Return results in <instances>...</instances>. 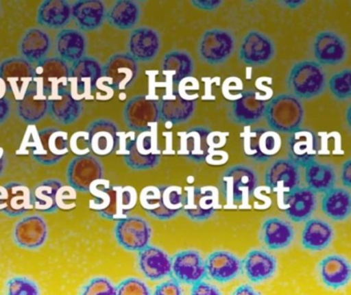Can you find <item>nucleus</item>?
Returning <instances> with one entry per match:
<instances>
[{
	"instance_id": "72a5a7b5",
	"label": "nucleus",
	"mask_w": 351,
	"mask_h": 295,
	"mask_svg": "<svg viewBox=\"0 0 351 295\" xmlns=\"http://www.w3.org/2000/svg\"><path fill=\"white\" fill-rule=\"evenodd\" d=\"M335 239V230L327 220L309 218L301 233V246L311 253H319L331 246Z\"/></svg>"
},
{
	"instance_id": "c85d7f7f",
	"label": "nucleus",
	"mask_w": 351,
	"mask_h": 295,
	"mask_svg": "<svg viewBox=\"0 0 351 295\" xmlns=\"http://www.w3.org/2000/svg\"><path fill=\"white\" fill-rule=\"evenodd\" d=\"M162 47L160 34L156 29L142 26L133 29L128 41V53L136 62L154 61Z\"/></svg>"
},
{
	"instance_id": "ddd939ff",
	"label": "nucleus",
	"mask_w": 351,
	"mask_h": 295,
	"mask_svg": "<svg viewBox=\"0 0 351 295\" xmlns=\"http://www.w3.org/2000/svg\"><path fill=\"white\" fill-rule=\"evenodd\" d=\"M114 237L117 244L121 248L132 253H138L150 245L152 228L145 218L138 216H129L117 222Z\"/></svg>"
},
{
	"instance_id": "f8f14e48",
	"label": "nucleus",
	"mask_w": 351,
	"mask_h": 295,
	"mask_svg": "<svg viewBox=\"0 0 351 295\" xmlns=\"http://www.w3.org/2000/svg\"><path fill=\"white\" fill-rule=\"evenodd\" d=\"M104 167L98 157L88 154L76 156L70 161L67 167L69 187L80 193H88L93 185L103 179Z\"/></svg>"
},
{
	"instance_id": "680f3d73",
	"label": "nucleus",
	"mask_w": 351,
	"mask_h": 295,
	"mask_svg": "<svg viewBox=\"0 0 351 295\" xmlns=\"http://www.w3.org/2000/svg\"><path fill=\"white\" fill-rule=\"evenodd\" d=\"M305 3H306V1H303V0H285V1L278 2L280 5H282L284 8H290V10H297V8H300L301 6L304 5Z\"/></svg>"
},
{
	"instance_id": "c9c22d12",
	"label": "nucleus",
	"mask_w": 351,
	"mask_h": 295,
	"mask_svg": "<svg viewBox=\"0 0 351 295\" xmlns=\"http://www.w3.org/2000/svg\"><path fill=\"white\" fill-rule=\"evenodd\" d=\"M84 111V103L77 100L70 88L60 90L57 96L49 99V116L61 125L75 123Z\"/></svg>"
},
{
	"instance_id": "6ab92c4d",
	"label": "nucleus",
	"mask_w": 351,
	"mask_h": 295,
	"mask_svg": "<svg viewBox=\"0 0 351 295\" xmlns=\"http://www.w3.org/2000/svg\"><path fill=\"white\" fill-rule=\"evenodd\" d=\"M36 78L49 99L70 88V66L58 57H47L35 66Z\"/></svg>"
},
{
	"instance_id": "864d4df0",
	"label": "nucleus",
	"mask_w": 351,
	"mask_h": 295,
	"mask_svg": "<svg viewBox=\"0 0 351 295\" xmlns=\"http://www.w3.org/2000/svg\"><path fill=\"white\" fill-rule=\"evenodd\" d=\"M69 148L76 156H84L90 154L88 133L86 131H78L74 133L69 142Z\"/></svg>"
},
{
	"instance_id": "6e6552de",
	"label": "nucleus",
	"mask_w": 351,
	"mask_h": 295,
	"mask_svg": "<svg viewBox=\"0 0 351 295\" xmlns=\"http://www.w3.org/2000/svg\"><path fill=\"white\" fill-rule=\"evenodd\" d=\"M235 49V37L226 29L206 30L197 43V55L206 64L218 66L228 61Z\"/></svg>"
},
{
	"instance_id": "0e129e2a",
	"label": "nucleus",
	"mask_w": 351,
	"mask_h": 295,
	"mask_svg": "<svg viewBox=\"0 0 351 295\" xmlns=\"http://www.w3.org/2000/svg\"><path fill=\"white\" fill-rule=\"evenodd\" d=\"M6 92H8V88H6L5 82L0 78V99L6 97Z\"/></svg>"
},
{
	"instance_id": "69168bd1",
	"label": "nucleus",
	"mask_w": 351,
	"mask_h": 295,
	"mask_svg": "<svg viewBox=\"0 0 351 295\" xmlns=\"http://www.w3.org/2000/svg\"><path fill=\"white\" fill-rule=\"evenodd\" d=\"M346 125H348V129L351 131V104L348 106V110H346Z\"/></svg>"
},
{
	"instance_id": "a19ab883",
	"label": "nucleus",
	"mask_w": 351,
	"mask_h": 295,
	"mask_svg": "<svg viewBox=\"0 0 351 295\" xmlns=\"http://www.w3.org/2000/svg\"><path fill=\"white\" fill-rule=\"evenodd\" d=\"M317 154V140L311 131H300L292 133L288 140V159L299 167H307Z\"/></svg>"
},
{
	"instance_id": "bf43d9fd",
	"label": "nucleus",
	"mask_w": 351,
	"mask_h": 295,
	"mask_svg": "<svg viewBox=\"0 0 351 295\" xmlns=\"http://www.w3.org/2000/svg\"><path fill=\"white\" fill-rule=\"evenodd\" d=\"M12 114V102L8 97L0 99V125H3Z\"/></svg>"
},
{
	"instance_id": "79ce46f5",
	"label": "nucleus",
	"mask_w": 351,
	"mask_h": 295,
	"mask_svg": "<svg viewBox=\"0 0 351 295\" xmlns=\"http://www.w3.org/2000/svg\"><path fill=\"white\" fill-rule=\"evenodd\" d=\"M102 77L103 66L95 57L86 55L70 66V81L75 80L76 90L80 92L96 90Z\"/></svg>"
},
{
	"instance_id": "603ef678",
	"label": "nucleus",
	"mask_w": 351,
	"mask_h": 295,
	"mask_svg": "<svg viewBox=\"0 0 351 295\" xmlns=\"http://www.w3.org/2000/svg\"><path fill=\"white\" fill-rule=\"evenodd\" d=\"M117 287V295H152V292L143 280L135 277L123 280Z\"/></svg>"
},
{
	"instance_id": "2eb2a0df",
	"label": "nucleus",
	"mask_w": 351,
	"mask_h": 295,
	"mask_svg": "<svg viewBox=\"0 0 351 295\" xmlns=\"http://www.w3.org/2000/svg\"><path fill=\"white\" fill-rule=\"evenodd\" d=\"M276 55V47L272 38L258 30L245 34L239 49V61L251 67H262L272 61Z\"/></svg>"
},
{
	"instance_id": "4c0bfd02",
	"label": "nucleus",
	"mask_w": 351,
	"mask_h": 295,
	"mask_svg": "<svg viewBox=\"0 0 351 295\" xmlns=\"http://www.w3.org/2000/svg\"><path fill=\"white\" fill-rule=\"evenodd\" d=\"M88 40L78 29H62L56 36L57 57L69 65L86 57Z\"/></svg>"
},
{
	"instance_id": "4d7b16f0",
	"label": "nucleus",
	"mask_w": 351,
	"mask_h": 295,
	"mask_svg": "<svg viewBox=\"0 0 351 295\" xmlns=\"http://www.w3.org/2000/svg\"><path fill=\"white\" fill-rule=\"evenodd\" d=\"M190 3L194 6V8H198V10H206V12H213L219 8V6L223 3L221 0H191Z\"/></svg>"
},
{
	"instance_id": "09e8293b",
	"label": "nucleus",
	"mask_w": 351,
	"mask_h": 295,
	"mask_svg": "<svg viewBox=\"0 0 351 295\" xmlns=\"http://www.w3.org/2000/svg\"><path fill=\"white\" fill-rule=\"evenodd\" d=\"M330 94L338 102H346L351 99V68H344L332 74L328 80Z\"/></svg>"
},
{
	"instance_id": "2f4dec72",
	"label": "nucleus",
	"mask_w": 351,
	"mask_h": 295,
	"mask_svg": "<svg viewBox=\"0 0 351 295\" xmlns=\"http://www.w3.org/2000/svg\"><path fill=\"white\" fill-rule=\"evenodd\" d=\"M33 209L31 190L24 183L10 181L0 187V212L10 218H20Z\"/></svg>"
},
{
	"instance_id": "0eeeda50",
	"label": "nucleus",
	"mask_w": 351,
	"mask_h": 295,
	"mask_svg": "<svg viewBox=\"0 0 351 295\" xmlns=\"http://www.w3.org/2000/svg\"><path fill=\"white\" fill-rule=\"evenodd\" d=\"M69 152L67 133L47 127L36 131L31 147V157L39 164L51 166L57 164Z\"/></svg>"
},
{
	"instance_id": "13d9d810",
	"label": "nucleus",
	"mask_w": 351,
	"mask_h": 295,
	"mask_svg": "<svg viewBox=\"0 0 351 295\" xmlns=\"http://www.w3.org/2000/svg\"><path fill=\"white\" fill-rule=\"evenodd\" d=\"M340 179L342 185L351 189V158L344 161L340 169Z\"/></svg>"
},
{
	"instance_id": "7ed1b4c3",
	"label": "nucleus",
	"mask_w": 351,
	"mask_h": 295,
	"mask_svg": "<svg viewBox=\"0 0 351 295\" xmlns=\"http://www.w3.org/2000/svg\"><path fill=\"white\" fill-rule=\"evenodd\" d=\"M266 121L270 131L276 133H292L300 131L304 123L302 101L291 94H280L267 104Z\"/></svg>"
},
{
	"instance_id": "e433bc0d",
	"label": "nucleus",
	"mask_w": 351,
	"mask_h": 295,
	"mask_svg": "<svg viewBox=\"0 0 351 295\" xmlns=\"http://www.w3.org/2000/svg\"><path fill=\"white\" fill-rule=\"evenodd\" d=\"M210 133L206 127H192L180 133L179 154L194 162H202L210 153Z\"/></svg>"
},
{
	"instance_id": "a878e982",
	"label": "nucleus",
	"mask_w": 351,
	"mask_h": 295,
	"mask_svg": "<svg viewBox=\"0 0 351 295\" xmlns=\"http://www.w3.org/2000/svg\"><path fill=\"white\" fill-rule=\"evenodd\" d=\"M267 103L260 98L259 94L251 90L243 92L228 107V117L235 125L250 127L265 116Z\"/></svg>"
},
{
	"instance_id": "9b49d317",
	"label": "nucleus",
	"mask_w": 351,
	"mask_h": 295,
	"mask_svg": "<svg viewBox=\"0 0 351 295\" xmlns=\"http://www.w3.org/2000/svg\"><path fill=\"white\" fill-rule=\"evenodd\" d=\"M160 154L156 138L147 131L128 142L123 161L133 170H148L160 164Z\"/></svg>"
},
{
	"instance_id": "c756f323",
	"label": "nucleus",
	"mask_w": 351,
	"mask_h": 295,
	"mask_svg": "<svg viewBox=\"0 0 351 295\" xmlns=\"http://www.w3.org/2000/svg\"><path fill=\"white\" fill-rule=\"evenodd\" d=\"M276 257L264 249H252L243 259V273L251 283L269 281L278 273Z\"/></svg>"
},
{
	"instance_id": "a18cd8bd",
	"label": "nucleus",
	"mask_w": 351,
	"mask_h": 295,
	"mask_svg": "<svg viewBox=\"0 0 351 295\" xmlns=\"http://www.w3.org/2000/svg\"><path fill=\"white\" fill-rule=\"evenodd\" d=\"M141 6L135 0H117L106 12V20L119 30L133 29L141 18Z\"/></svg>"
},
{
	"instance_id": "1a4fd4ad",
	"label": "nucleus",
	"mask_w": 351,
	"mask_h": 295,
	"mask_svg": "<svg viewBox=\"0 0 351 295\" xmlns=\"http://www.w3.org/2000/svg\"><path fill=\"white\" fill-rule=\"evenodd\" d=\"M311 51L319 65L334 67L348 60L350 47L346 39L339 33L322 30L311 39Z\"/></svg>"
},
{
	"instance_id": "7c9ffc66",
	"label": "nucleus",
	"mask_w": 351,
	"mask_h": 295,
	"mask_svg": "<svg viewBox=\"0 0 351 295\" xmlns=\"http://www.w3.org/2000/svg\"><path fill=\"white\" fill-rule=\"evenodd\" d=\"M285 214L291 222L300 224L311 218L317 206V193L307 187L296 188L284 194Z\"/></svg>"
},
{
	"instance_id": "5701e85b",
	"label": "nucleus",
	"mask_w": 351,
	"mask_h": 295,
	"mask_svg": "<svg viewBox=\"0 0 351 295\" xmlns=\"http://www.w3.org/2000/svg\"><path fill=\"white\" fill-rule=\"evenodd\" d=\"M138 71V63L129 53H115L103 65V78L113 90H125L135 81Z\"/></svg>"
},
{
	"instance_id": "8fccbe9b",
	"label": "nucleus",
	"mask_w": 351,
	"mask_h": 295,
	"mask_svg": "<svg viewBox=\"0 0 351 295\" xmlns=\"http://www.w3.org/2000/svg\"><path fill=\"white\" fill-rule=\"evenodd\" d=\"M5 295H41V292L31 278L14 276L5 282Z\"/></svg>"
},
{
	"instance_id": "338daca9",
	"label": "nucleus",
	"mask_w": 351,
	"mask_h": 295,
	"mask_svg": "<svg viewBox=\"0 0 351 295\" xmlns=\"http://www.w3.org/2000/svg\"><path fill=\"white\" fill-rule=\"evenodd\" d=\"M0 8H1V4H0Z\"/></svg>"
},
{
	"instance_id": "9d476101",
	"label": "nucleus",
	"mask_w": 351,
	"mask_h": 295,
	"mask_svg": "<svg viewBox=\"0 0 351 295\" xmlns=\"http://www.w3.org/2000/svg\"><path fill=\"white\" fill-rule=\"evenodd\" d=\"M218 190L214 187H187L183 192V212L192 222L210 220L220 207Z\"/></svg>"
},
{
	"instance_id": "58836bf2",
	"label": "nucleus",
	"mask_w": 351,
	"mask_h": 295,
	"mask_svg": "<svg viewBox=\"0 0 351 295\" xmlns=\"http://www.w3.org/2000/svg\"><path fill=\"white\" fill-rule=\"evenodd\" d=\"M105 18L106 8L101 0H77L72 3V20L82 32L97 30Z\"/></svg>"
},
{
	"instance_id": "49530a36",
	"label": "nucleus",
	"mask_w": 351,
	"mask_h": 295,
	"mask_svg": "<svg viewBox=\"0 0 351 295\" xmlns=\"http://www.w3.org/2000/svg\"><path fill=\"white\" fill-rule=\"evenodd\" d=\"M195 100H187L176 94L174 98L160 102V120L172 125H181L193 116Z\"/></svg>"
},
{
	"instance_id": "5fc2aeb1",
	"label": "nucleus",
	"mask_w": 351,
	"mask_h": 295,
	"mask_svg": "<svg viewBox=\"0 0 351 295\" xmlns=\"http://www.w3.org/2000/svg\"><path fill=\"white\" fill-rule=\"evenodd\" d=\"M152 295H184V292L179 282L170 279L156 285Z\"/></svg>"
},
{
	"instance_id": "b1692460",
	"label": "nucleus",
	"mask_w": 351,
	"mask_h": 295,
	"mask_svg": "<svg viewBox=\"0 0 351 295\" xmlns=\"http://www.w3.org/2000/svg\"><path fill=\"white\" fill-rule=\"evenodd\" d=\"M137 266L140 273L149 281H162L172 275V257L154 245L138 251Z\"/></svg>"
},
{
	"instance_id": "f257e3e1",
	"label": "nucleus",
	"mask_w": 351,
	"mask_h": 295,
	"mask_svg": "<svg viewBox=\"0 0 351 295\" xmlns=\"http://www.w3.org/2000/svg\"><path fill=\"white\" fill-rule=\"evenodd\" d=\"M90 193L94 198L90 200V207L105 220L119 222L127 218L137 203L134 188L109 185L103 179L93 185Z\"/></svg>"
},
{
	"instance_id": "ea45409f",
	"label": "nucleus",
	"mask_w": 351,
	"mask_h": 295,
	"mask_svg": "<svg viewBox=\"0 0 351 295\" xmlns=\"http://www.w3.org/2000/svg\"><path fill=\"white\" fill-rule=\"evenodd\" d=\"M72 20V3L67 0H45L38 6L36 22L45 29H65Z\"/></svg>"
},
{
	"instance_id": "f3484780",
	"label": "nucleus",
	"mask_w": 351,
	"mask_h": 295,
	"mask_svg": "<svg viewBox=\"0 0 351 295\" xmlns=\"http://www.w3.org/2000/svg\"><path fill=\"white\" fill-rule=\"evenodd\" d=\"M49 238V227L40 214H30L21 218L14 226L12 242L25 251H38Z\"/></svg>"
},
{
	"instance_id": "f03ea898",
	"label": "nucleus",
	"mask_w": 351,
	"mask_h": 295,
	"mask_svg": "<svg viewBox=\"0 0 351 295\" xmlns=\"http://www.w3.org/2000/svg\"><path fill=\"white\" fill-rule=\"evenodd\" d=\"M287 88L299 100L311 101L325 92L328 75L325 68L313 60L296 62L286 80Z\"/></svg>"
},
{
	"instance_id": "6e6d98bb",
	"label": "nucleus",
	"mask_w": 351,
	"mask_h": 295,
	"mask_svg": "<svg viewBox=\"0 0 351 295\" xmlns=\"http://www.w3.org/2000/svg\"><path fill=\"white\" fill-rule=\"evenodd\" d=\"M190 295H223V294L216 285L202 280L192 285Z\"/></svg>"
},
{
	"instance_id": "e2e57ef3",
	"label": "nucleus",
	"mask_w": 351,
	"mask_h": 295,
	"mask_svg": "<svg viewBox=\"0 0 351 295\" xmlns=\"http://www.w3.org/2000/svg\"><path fill=\"white\" fill-rule=\"evenodd\" d=\"M6 164H8V158H6L5 151L0 148V177H2L4 170H5Z\"/></svg>"
},
{
	"instance_id": "052dcab7",
	"label": "nucleus",
	"mask_w": 351,
	"mask_h": 295,
	"mask_svg": "<svg viewBox=\"0 0 351 295\" xmlns=\"http://www.w3.org/2000/svg\"><path fill=\"white\" fill-rule=\"evenodd\" d=\"M230 295H262V294L250 284H241L237 286Z\"/></svg>"
},
{
	"instance_id": "412c9836",
	"label": "nucleus",
	"mask_w": 351,
	"mask_h": 295,
	"mask_svg": "<svg viewBox=\"0 0 351 295\" xmlns=\"http://www.w3.org/2000/svg\"><path fill=\"white\" fill-rule=\"evenodd\" d=\"M172 279L180 284L193 285L206 278V265L202 253L195 249H186L172 257Z\"/></svg>"
},
{
	"instance_id": "4468645a",
	"label": "nucleus",
	"mask_w": 351,
	"mask_h": 295,
	"mask_svg": "<svg viewBox=\"0 0 351 295\" xmlns=\"http://www.w3.org/2000/svg\"><path fill=\"white\" fill-rule=\"evenodd\" d=\"M123 121L131 131L147 133L158 123L160 102L145 96H135L128 101L123 111Z\"/></svg>"
},
{
	"instance_id": "4be33fe9",
	"label": "nucleus",
	"mask_w": 351,
	"mask_h": 295,
	"mask_svg": "<svg viewBox=\"0 0 351 295\" xmlns=\"http://www.w3.org/2000/svg\"><path fill=\"white\" fill-rule=\"evenodd\" d=\"M49 97L36 79L29 84L24 96L16 101V116L29 125H36L49 114Z\"/></svg>"
},
{
	"instance_id": "473e14b6",
	"label": "nucleus",
	"mask_w": 351,
	"mask_h": 295,
	"mask_svg": "<svg viewBox=\"0 0 351 295\" xmlns=\"http://www.w3.org/2000/svg\"><path fill=\"white\" fill-rule=\"evenodd\" d=\"M88 133L90 151L97 156H108L117 150L119 141V129L109 119L101 118L90 123Z\"/></svg>"
},
{
	"instance_id": "423d86ee",
	"label": "nucleus",
	"mask_w": 351,
	"mask_h": 295,
	"mask_svg": "<svg viewBox=\"0 0 351 295\" xmlns=\"http://www.w3.org/2000/svg\"><path fill=\"white\" fill-rule=\"evenodd\" d=\"M75 191L64 185L60 179H49L37 183L31 190L33 208L43 214H55L59 209L75 207Z\"/></svg>"
},
{
	"instance_id": "39448f33",
	"label": "nucleus",
	"mask_w": 351,
	"mask_h": 295,
	"mask_svg": "<svg viewBox=\"0 0 351 295\" xmlns=\"http://www.w3.org/2000/svg\"><path fill=\"white\" fill-rule=\"evenodd\" d=\"M259 183V177L252 167L237 164L229 167L220 179V189L228 207L245 205Z\"/></svg>"
},
{
	"instance_id": "dca6fc26",
	"label": "nucleus",
	"mask_w": 351,
	"mask_h": 295,
	"mask_svg": "<svg viewBox=\"0 0 351 295\" xmlns=\"http://www.w3.org/2000/svg\"><path fill=\"white\" fill-rule=\"evenodd\" d=\"M315 272L319 283L332 292H339L351 283V261L346 255H326L317 263Z\"/></svg>"
},
{
	"instance_id": "393cba45",
	"label": "nucleus",
	"mask_w": 351,
	"mask_h": 295,
	"mask_svg": "<svg viewBox=\"0 0 351 295\" xmlns=\"http://www.w3.org/2000/svg\"><path fill=\"white\" fill-rule=\"evenodd\" d=\"M296 232L288 220L278 216L265 218L259 230V240L268 251L288 249L294 242Z\"/></svg>"
},
{
	"instance_id": "cd10ccee",
	"label": "nucleus",
	"mask_w": 351,
	"mask_h": 295,
	"mask_svg": "<svg viewBox=\"0 0 351 295\" xmlns=\"http://www.w3.org/2000/svg\"><path fill=\"white\" fill-rule=\"evenodd\" d=\"M204 265L206 277L217 283H229L243 274V261L230 251H213L206 257Z\"/></svg>"
},
{
	"instance_id": "bb28decb",
	"label": "nucleus",
	"mask_w": 351,
	"mask_h": 295,
	"mask_svg": "<svg viewBox=\"0 0 351 295\" xmlns=\"http://www.w3.org/2000/svg\"><path fill=\"white\" fill-rule=\"evenodd\" d=\"M264 183L272 191L288 193L301 185L300 167L290 159H276L266 168Z\"/></svg>"
},
{
	"instance_id": "3c124183",
	"label": "nucleus",
	"mask_w": 351,
	"mask_h": 295,
	"mask_svg": "<svg viewBox=\"0 0 351 295\" xmlns=\"http://www.w3.org/2000/svg\"><path fill=\"white\" fill-rule=\"evenodd\" d=\"M77 295H117V287L106 277H94L82 286Z\"/></svg>"
},
{
	"instance_id": "37998d69",
	"label": "nucleus",
	"mask_w": 351,
	"mask_h": 295,
	"mask_svg": "<svg viewBox=\"0 0 351 295\" xmlns=\"http://www.w3.org/2000/svg\"><path fill=\"white\" fill-rule=\"evenodd\" d=\"M322 210L335 222L348 220L351 216V193L344 188L335 187L324 194Z\"/></svg>"
},
{
	"instance_id": "f704fd0d",
	"label": "nucleus",
	"mask_w": 351,
	"mask_h": 295,
	"mask_svg": "<svg viewBox=\"0 0 351 295\" xmlns=\"http://www.w3.org/2000/svg\"><path fill=\"white\" fill-rule=\"evenodd\" d=\"M51 49V39L49 33L37 27L25 31L19 42L21 57L33 66L47 59Z\"/></svg>"
},
{
	"instance_id": "de8ad7c7",
	"label": "nucleus",
	"mask_w": 351,
	"mask_h": 295,
	"mask_svg": "<svg viewBox=\"0 0 351 295\" xmlns=\"http://www.w3.org/2000/svg\"><path fill=\"white\" fill-rule=\"evenodd\" d=\"M162 70L172 78L173 82H180L193 74L194 61L191 55L183 49H173L165 55Z\"/></svg>"
},
{
	"instance_id": "20e7f679",
	"label": "nucleus",
	"mask_w": 351,
	"mask_h": 295,
	"mask_svg": "<svg viewBox=\"0 0 351 295\" xmlns=\"http://www.w3.org/2000/svg\"><path fill=\"white\" fill-rule=\"evenodd\" d=\"M142 208L158 220H169L183 211V191L176 185H150L140 195Z\"/></svg>"
},
{
	"instance_id": "aec40b11",
	"label": "nucleus",
	"mask_w": 351,
	"mask_h": 295,
	"mask_svg": "<svg viewBox=\"0 0 351 295\" xmlns=\"http://www.w3.org/2000/svg\"><path fill=\"white\" fill-rule=\"evenodd\" d=\"M0 78L5 82L8 92L20 100L29 84L36 78L35 66L22 57H12L0 62Z\"/></svg>"
},
{
	"instance_id": "a211bd4d",
	"label": "nucleus",
	"mask_w": 351,
	"mask_h": 295,
	"mask_svg": "<svg viewBox=\"0 0 351 295\" xmlns=\"http://www.w3.org/2000/svg\"><path fill=\"white\" fill-rule=\"evenodd\" d=\"M241 136L245 156L256 162H267L278 154L282 146L280 135L263 127L249 129Z\"/></svg>"
},
{
	"instance_id": "c03bdc74",
	"label": "nucleus",
	"mask_w": 351,
	"mask_h": 295,
	"mask_svg": "<svg viewBox=\"0 0 351 295\" xmlns=\"http://www.w3.org/2000/svg\"><path fill=\"white\" fill-rule=\"evenodd\" d=\"M304 179L311 191L325 194L336 187L337 171L331 163L315 160L305 167Z\"/></svg>"
}]
</instances>
